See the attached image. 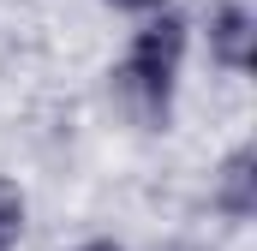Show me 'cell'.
Wrapping results in <instances>:
<instances>
[{"mask_svg": "<svg viewBox=\"0 0 257 251\" xmlns=\"http://www.w3.org/2000/svg\"><path fill=\"white\" fill-rule=\"evenodd\" d=\"M192 60V18L168 0L144 18H132L126 42L108 66V96L138 132H168L180 108V84Z\"/></svg>", "mask_w": 257, "mask_h": 251, "instance_id": "6da1fadb", "label": "cell"}, {"mask_svg": "<svg viewBox=\"0 0 257 251\" xmlns=\"http://www.w3.org/2000/svg\"><path fill=\"white\" fill-rule=\"evenodd\" d=\"M108 12H120V18H144V12H156V6H168V0H102Z\"/></svg>", "mask_w": 257, "mask_h": 251, "instance_id": "5b68a950", "label": "cell"}, {"mask_svg": "<svg viewBox=\"0 0 257 251\" xmlns=\"http://www.w3.org/2000/svg\"><path fill=\"white\" fill-rule=\"evenodd\" d=\"M209 215L227 227H251L257 221V144L239 138L221 150V162L209 168Z\"/></svg>", "mask_w": 257, "mask_h": 251, "instance_id": "3957f363", "label": "cell"}, {"mask_svg": "<svg viewBox=\"0 0 257 251\" xmlns=\"http://www.w3.org/2000/svg\"><path fill=\"white\" fill-rule=\"evenodd\" d=\"M192 36L203 42V60L221 78H251V66H257V6L251 0H215Z\"/></svg>", "mask_w": 257, "mask_h": 251, "instance_id": "7a4b0ae2", "label": "cell"}, {"mask_svg": "<svg viewBox=\"0 0 257 251\" xmlns=\"http://www.w3.org/2000/svg\"><path fill=\"white\" fill-rule=\"evenodd\" d=\"M30 233V191L18 174H0V251H18Z\"/></svg>", "mask_w": 257, "mask_h": 251, "instance_id": "277c9868", "label": "cell"}, {"mask_svg": "<svg viewBox=\"0 0 257 251\" xmlns=\"http://www.w3.org/2000/svg\"><path fill=\"white\" fill-rule=\"evenodd\" d=\"M72 251H132L126 239H114V233H90V239H78Z\"/></svg>", "mask_w": 257, "mask_h": 251, "instance_id": "8992f818", "label": "cell"}]
</instances>
